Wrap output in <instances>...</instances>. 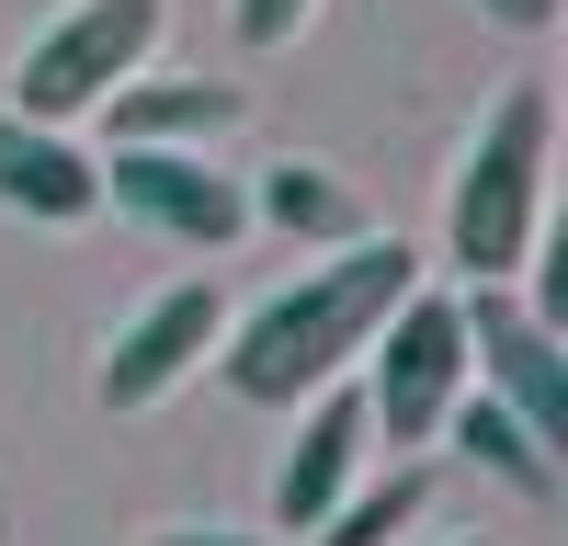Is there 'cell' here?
<instances>
[{
  "label": "cell",
  "mask_w": 568,
  "mask_h": 546,
  "mask_svg": "<svg viewBox=\"0 0 568 546\" xmlns=\"http://www.w3.org/2000/svg\"><path fill=\"white\" fill-rule=\"evenodd\" d=\"M149 546H284V535H227V524H194V535H149Z\"/></svg>",
  "instance_id": "obj_16"
},
{
  "label": "cell",
  "mask_w": 568,
  "mask_h": 546,
  "mask_svg": "<svg viewBox=\"0 0 568 546\" xmlns=\"http://www.w3.org/2000/svg\"><path fill=\"white\" fill-rule=\"evenodd\" d=\"M353 364H364V422L387 444H433L444 410H455V387H466V318H455V296H420L409 285L387 318H375V342Z\"/></svg>",
  "instance_id": "obj_4"
},
{
  "label": "cell",
  "mask_w": 568,
  "mask_h": 546,
  "mask_svg": "<svg viewBox=\"0 0 568 546\" xmlns=\"http://www.w3.org/2000/svg\"><path fill=\"white\" fill-rule=\"evenodd\" d=\"M149 46H160V0H80V12H58V23L23 46L12 114H34V125H80L114 80L149 69Z\"/></svg>",
  "instance_id": "obj_3"
},
{
  "label": "cell",
  "mask_w": 568,
  "mask_h": 546,
  "mask_svg": "<svg viewBox=\"0 0 568 546\" xmlns=\"http://www.w3.org/2000/svg\"><path fill=\"white\" fill-rule=\"evenodd\" d=\"M444 422H455V444L478 455L489 478H511L524 501H557V478H568V455H546V444H535L524 422H511V410H500L489 387H455V410H444Z\"/></svg>",
  "instance_id": "obj_11"
},
{
  "label": "cell",
  "mask_w": 568,
  "mask_h": 546,
  "mask_svg": "<svg viewBox=\"0 0 568 546\" xmlns=\"http://www.w3.org/2000/svg\"><path fill=\"white\" fill-rule=\"evenodd\" d=\"M420 501H433L420 467H398L387 489H342V501H329V524H318V546H387L398 524H420Z\"/></svg>",
  "instance_id": "obj_13"
},
{
  "label": "cell",
  "mask_w": 568,
  "mask_h": 546,
  "mask_svg": "<svg viewBox=\"0 0 568 546\" xmlns=\"http://www.w3.org/2000/svg\"><path fill=\"white\" fill-rule=\"evenodd\" d=\"M307 12H318V0H240L227 23H240L251 58H273V46H296V23H307Z\"/></svg>",
  "instance_id": "obj_14"
},
{
  "label": "cell",
  "mask_w": 568,
  "mask_h": 546,
  "mask_svg": "<svg viewBox=\"0 0 568 546\" xmlns=\"http://www.w3.org/2000/svg\"><path fill=\"white\" fill-rule=\"evenodd\" d=\"M478 12H489V23H511V34H557L568 0H478Z\"/></svg>",
  "instance_id": "obj_15"
},
{
  "label": "cell",
  "mask_w": 568,
  "mask_h": 546,
  "mask_svg": "<svg viewBox=\"0 0 568 546\" xmlns=\"http://www.w3.org/2000/svg\"><path fill=\"white\" fill-rule=\"evenodd\" d=\"M91 171H103V194L149 228V240H171V251H227L251 228V194L227 171H205V149H114Z\"/></svg>",
  "instance_id": "obj_6"
},
{
  "label": "cell",
  "mask_w": 568,
  "mask_h": 546,
  "mask_svg": "<svg viewBox=\"0 0 568 546\" xmlns=\"http://www.w3.org/2000/svg\"><path fill=\"white\" fill-rule=\"evenodd\" d=\"M251 216H273L284 240H318V251L364 240V205H353V182H329L318 160H273V171H262V194H251Z\"/></svg>",
  "instance_id": "obj_12"
},
{
  "label": "cell",
  "mask_w": 568,
  "mask_h": 546,
  "mask_svg": "<svg viewBox=\"0 0 568 546\" xmlns=\"http://www.w3.org/2000/svg\"><path fill=\"white\" fill-rule=\"evenodd\" d=\"M546 160H557V103H546V80H511L478 125V149H466V171H455V205H444V251L466 262V285H511L535 262Z\"/></svg>",
  "instance_id": "obj_2"
},
{
  "label": "cell",
  "mask_w": 568,
  "mask_h": 546,
  "mask_svg": "<svg viewBox=\"0 0 568 546\" xmlns=\"http://www.w3.org/2000/svg\"><path fill=\"white\" fill-rule=\"evenodd\" d=\"M409 285H420V251H409V240H375V228L342 240L318 273H296L284 296H262L240 331H216L227 387H240L251 410H296L307 387L353 376V353L375 342V318H387Z\"/></svg>",
  "instance_id": "obj_1"
},
{
  "label": "cell",
  "mask_w": 568,
  "mask_h": 546,
  "mask_svg": "<svg viewBox=\"0 0 568 546\" xmlns=\"http://www.w3.org/2000/svg\"><path fill=\"white\" fill-rule=\"evenodd\" d=\"M455 318H466V376H478L546 455H568V353H557V331L535 307H511L500 285L455 296Z\"/></svg>",
  "instance_id": "obj_5"
},
{
  "label": "cell",
  "mask_w": 568,
  "mask_h": 546,
  "mask_svg": "<svg viewBox=\"0 0 568 546\" xmlns=\"http://www.w3.org/2000/svg\"><path fill=\"white\" fill-rule=\"evenodd\" d=\"M364 444H375L364 387H342V376L307 387V433H296V455H284V478H273V524H284V535H318V524H329V501L353 489Z\"/></svg>",
  "instance_id": "obj_8"
},
{
  "label": "cell",
  "mask_w": 568,
  "mask_h": 546,
  "mask_svg": "<svg viewBox=\"0 0 568 546\" xmlns=\"http://www.w3.org/2000/svg\"><path fill=\"white\" fill-rule=\"evenodd\" d=\"M216 331H227V296H216V285L149 296V307L114 331V353H103V410H160V398L216 353Z\"/></svg>",
  "instance_id": "obj_7"
},
{
  "label": "cell",
  "mask_w": 568,
  "mask_h": 546,
  "mask_svg": "<svg viewBox=\"0 0 568 546\" xmlns=\"http://www.w3.org/2000/svg\"><path fill=\"white\" fill-rule=\"evenodd\" d=\"M0 205L34 228H80L103 205V171H91V149H69V125H34L0 103Z\"/></svg>",
  "instance_id": "obj_9"
},
{
  "label": "cell",
  "mask_w": 568,
  "mask_h": 546,
  "mask_svg": "<svg viewBox=\"0 0 568 546\" xmlns=\"http://www.w3.org/2000/svg\"><path fill=\"white\" fill-rule=\"evenodd\" d=\"M466 546H489V535H466Z\"/></svg>",
  "instance_id": "obj_17"
},
{
  "label": "cell",
  "mask_w": 568,
  "mask_h": 546,
  "mask_svg": "<svg viewBox=\"0 0 568 546\" xmlns=\"http://www.w3.org/2000/svg\"><path fill=\"white\" fill-rule=\"evenodd\" d=\"M91 114H103L114 149H205V136L240 125V91L227 80H114Z\"/></svg>",
  "instance_id": "obj_10"
}]
</instances>
